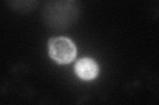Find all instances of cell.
Listing matches in <instances>:
<instances>
[{
  "mask_svg": "<svg viewBox=\"0 0 159 105\" xmlns=\"http://www.w3.org/2000/svg\"><path fill=\"white\" fill-rule=\"evenodd\" d=\"M48 53L58 64H68L75 59L77 50L70 39L62 36L55 37L49 39Z\"/></svg>",
  "mask_w": 159,
  "mask_h": 105,
  "instance_id": "cell-1",
  "label": "cell"
},
{
  "mask_svg": "<svg viewBox=\"0 0 159 105\" xmlns=\"http://www.w3.org/2000/svg\"><path fill=\"white\" fill-rule=\"evenodd\" d=\"M74 71L79 78L84 80H91L96 78L99 73V67L93 59L82 58L76 62Z\"/></svg>",
  "mask_w": 159,
  "mask_h": 105,
  "instance_id": "cell-2",
  "label": "cell"
}]
</instances>
